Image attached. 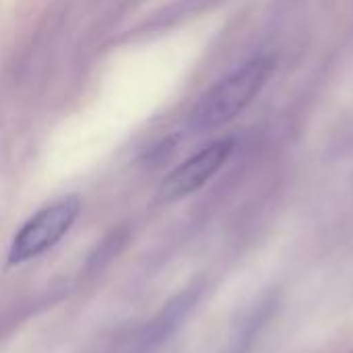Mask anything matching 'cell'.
Listing matches in <instances>:
<instances>
[{"instance_id":"obj_1","label":"cell","mask_w":353,"mask_h":353,"mask_svg":"<svg viewBox=\"0 0 353 353\" xmlns=\"http://www.w3.org/2000/svg\"><path fill=\"white\" fill-rule=\"evenodd\" d=\"M273 70L275 60L271 56H259L238 66L201 97L190 114V126L213 130L240 116L265 89Z\"/></svg>"},{"instance_id":"obj_2","label":"cell","mask_w":353,"mask_h":353,"mask_svg":"<svg viewBox=\"0 0 353 353\" xmlns=\"http://www.w3.org/2000/svg\"><path fill=\"white\" fill-rule=\"evenodd\" d=\"M79 211L81 201L77 196H66L35 213L14 236L8 252V263H25L56 246L62 240V236L72 228L74 219L79 217Z\"/></svg>"},{"instance_id":"obj_3","label":"cell","mask_w":353,"mask_h":353,"mask_svg":"<svg viewBox=\"0 0 353 353\" xmlns=\"http://www.w3.org/2000/svg\"><path fill=\"white\" fill-rule=\"evenodd\" d=\"M234 139H221L201 149L184 163H180L161 184L159 196L163 201H178L186 194H192L201 186H205L230 159L234 153Z\"/></svg>"}]
</instances>
